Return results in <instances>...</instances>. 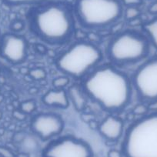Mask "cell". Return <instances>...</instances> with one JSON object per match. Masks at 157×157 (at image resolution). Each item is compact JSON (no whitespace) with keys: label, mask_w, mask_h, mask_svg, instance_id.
<instances>
[{"label":"cell","mask_w":157,"mask_h":157,"mask_svg":"<svg viewBox=\"0 0 157 157\" xmlns=\"http://www.w3.org/2000/svg\"><path fill=\"white\" fill-rule=\"evenodd\" d=\"M29 154L25 153V152H21L20 153L16 155V157H29Z\"/></svg>","instance_id":"obj_28"},{"label":"cell","mask_w":157,"mask_h":157,"mask_svg":"<svg viewBox=\"0 0 157 157\" xmlns=\"http://www.w3.org/2000/svg\"><path fill=\"white\" fill-rule=\"evenodd\" d=\"M29 75L35 80H43V79L46 78L47 73L44 69L36 68V69H31L29 72Z\"/></svg>","instance_id":"obj_19"},{"label":"cell","mask_w":157,"mask_h":157,"mask_svg":"<svg viewBox=\"0 0 157 157\" xmlns=\"http://www.w3.org/2000/svg\"><path fill=\"white\" fill-rule=\"evenodd\" d=\"M2 1L9 6H22L41 4L49 2L50 0H2Z\"/></svg>","instance_id":"obj_15"},{"label":"cell","mask_w":157,"mask_h":157,"mask_svg":"<svg viewBox=\"0 0 157 157\" xmlns=\"http://www.w3.org/2000/svg\"><path fill=\"white\" fill-rule=\"evenodd\" d=\"M85 93L111 113L124 109L129 103L132 85L128 75L113 65L98 66L86 76Z\"/></svg>","instance_id":"obj_1"},{"label":"cell","mask_w":157,"mask_h":157,"mask_svg":"<svg viewBox=\"0 0 157 157\" xmlns=\"http://www.w3.org/2000/svg\"><path fill=\"white\" fill-rule=\"evenodd\" d=\"M0 157H16V155L10 148L0 146Z\"/></svg>","instance_id":"obj_21"},{"label":"cell","mask_w":157,"mask_h":157,"mask_svg":"<svg viewBox=\"0 0 157 157\" xmlns=\"http://www.w3.org/2000/svg\"><path fill=\"white\" fill-rule=\"evenodd\" d=\"M2 101H3V96L0 95V103H1V102H2Z\"/></svg>","instance_id":"obj_29"},{"label":"cell","mask_w":157,"mask_h":157,"mask_svg":"<svg viewBox=\"0 0 157 157\" xmlns=\"http://www.w3.org/2000/svg\"><path fill=\"white\" fill-rule=\"evenodd\" d=\"M43 157H93L87 143L73 136H63L53 140L43 149Z\"/></svg>","instance_id":"obj_8"},{"label":"cell","mask_w":157,"mask_h":157,"mask_svg":"<svg viewBox=\"0 0 157 157\" xmlns=\"http://www.w3.org/2000/svg\"><path fill=\"white\" fill-rule=\"evenodd\" d=\"M102 59L101 49L86 41H78L62 52L56 59L57 68L63 73L75 78L86 76Z\"/></svg>","instance_id":"obj_4"},{"label":"cell","mask_w":157,"mask_h":157,"mask_svg":"<svg viewBox=\"0 0 157 157\" xmlns=\"http://www.w3.org/2000/svg\"><path fill=\"white\" fill-rule=\"evenodd\" d=\"M2 113L1 112V110H0V119L2 118Z\"/></svg>","instance_id":"obj_30"},{"label":"cell","mask_w":157,"mask_h":157,"mask_svg":"<svg viewBox=\"0 0 157 157\" xmlns=\"http://www.w3.org/2000/svg\"><path fill=\"white\" fill-rule=\"evenodd\" d=\"M36 136L25 135L22 141L19 143L22 152L25 153H33L36 152L39 149V143L36 139Z\"/></svg>","instance_id":"obj_13"},{"label":"cell","mask_w":157,"mask_h":157,"mask_svg":"<svg viewBox=\"0 0 157 157\" xmlns=\"http://www.w3.org/2000/svg\"><path fill=\"white\" fill-rule=\"evenodd\" d=\"M0 17H1V13H0Z\"/></svg>","instance_id":"obj_32"},{"label":"cell","mask_w":157,"mask_h":157,"mask_svg":"<svg viewBox=\"0 0 157 157\" xmlns=\"http://www.w3.org/2000/svg\"><path fill=\"white\" fill-rule=\"evenodd\" d=\"M148 11L152 15H157V1L152 2L148 8Z\"/></svg>","instance_id":"obj_26"},{"label":"cell","mask_w":157,"mask_h":157,"mask_svg":"<svg viewBox=\"0 0 157 157\" xmlns=\"http://www.w3.org/2000/svg\"><path fill=\"white\" fill-rule=\"evenodd\" d=\"M0 54L10 63H23L28 55V42L19 35L6 33L0 39Z\"/></svg>","instance_id":"obj_10"},{"label":"cell","mask_w":157,"mask_h":157,"mask_svg":"<svg viewBox=\"0 0 157 157\" xmlns=\"http://www.w3.org/2000/svg\"><path fill=\"white\" fill-rule=\"evenodd\" d=\"M13 116L18 120H25V118H26V114L22 113L20 109L15 110V111L13 112Z\"/></svg>","instance_id":"obj_25"},{"label":"cell","mask_w":157,"mask_h":157,"mask_svg":"<svg viewBox=\"0 0 157 157\" xmlns=\"http://www.w3.org/2000/svg\"><path fill=\"white\" fill-rule=\"evenodd\" d=\"M120 0H75L74 16L86 29H103L113 25L123 16Z\"/></svg>","instance_id":"obj_5"},{"label":"cell","mask_w":157,"mask_h":157,"mask_svg":"<svg viewBox=\"0 0 157 157\" xmlns=\"http://www.w3.org/2000/svg\"><path fill=\"white\" fill-rule=\"evenodd\" d=\"M132 83L140 99L146 101L157 99V57L145 62L136 71Z\"/></svg>","instance_id":"obj_7"},{"label":"cell","mask_w":157,"mask_h":157,"mask_svg":"<svg viewBox=\"0 0 157 157\" xmlns=\"http://www.w3.org/2000/svg\"><path fill=\"white\" fill-rule=\"evenodd\" d=\"M24 27H25L24 22H22V20H19V19L13 21L11 23V25H10V29H11L12 31L16 32V33L21 32L22 30H23Z\"/></svg>","instance_id":"obj_20"},{"label":"cell","mask_w":157,"mask_h":157,"mask_svg":"<svg viewBox=\"0 0 157 157\" xmlns=\"http://www.w3.org/2000/svg\"><path fill=\"white\" fill-rule=\"evenodd\" d=\"M148 109H149V108L146 105H144V104H140V105H137L133 109V113L136 115H138V116H143L147 114Z\"/></svg>","instance_id":"obj_22"},{"label":"cell","mask_w":157,"mask_h":157,"mask_svg":"<svg viewBox=\"0 0 157 157\" xmlns=\"http://www.w3.org/2000/svg\"><path fill=\"white\" fill-rule=\"evenodd\" d=\"M63 129L64 121L61 116L54 113H40L35 116L31 122L33 134L43 141L59 135Z\"/></svg>","instance_id":"obj_9"},{"label":"cell","mask_w":157,"mask_h":157,"mask_svg":"<svg viewBox=\"0 0 157 157\" xmlns=\"http://www.w3.org/2000/svg\"><path fill=\"white\" fill-rule=\"evenodd\" d=\"M70 82L69 76L63 75V76H59L54 78L52 81V85L55 89H59V90H65L66 86Z\"/></svg>","instance_id":"obj_17"},{"label":"cell","mask_w":157,"mask_h":157,"mask_svg":"<svg viewBox=\"0 0 157 157\" xmlns=\"http://www.w3.org/2000/svg\"><path fill=\"white\" fill-rule=\"evenodd\" d=\"M1 38H2V36H1V32H0V39H1Z\"/></svg>","instance_id":"obj_31"},{"label":"cell","mask_w":157,"mask_h":157,"mask_svg":"<svg viewBox=\"0 0 157 157\" xmlns=\"http://www.w3.org/2000/svg\"><path fill=\"white\" fill-rule=\"evenodd\" d=\"M143 29L150 43L157 49V17L145 23Z\"/></svg>","instance_id":"obj_14"},{"label":"cell","mask_w":157,"mask_h":157,"mask_svg":"<svg viewBox=\"0 0 157 157\" xmlns=\"http://www.w3.org/2000/svg\"><path fill=\"white\" fill-rule=\"evenodd\" d=\"M123 6H139L143 3V0H120Z\"/></svg>","instance_id":"obj_23"},{"label":"cell","mask_w":157,"mask_h":157,"mask_svg":"<svg viewBox=\"0 0 157 157\" xmlns=\"http://www.w3.org/2000/svg\"><path fill=\"white\" fill-rule=\"evenodd\" d=\"M140 10L138 6H128L124 11V16L127 20L132 21L133 19H137L140 16Z\"/></svg>","instance_id":"obj_16"},{"label":"cell","mask_w":157,"mask_h":157,"mask_svg":"<svg viewBox=\"0 0 157 157\" xmlns=\"http://www.w3.org/2000/svg\"><path fill=\"white\" fill-rule=\"evenodd\" d=\"M100 135L109 141H117L124 132V122L119 116L109 115L99 126Z\"/></svg>","instance_id":"obj_11"},{"label":"cell","mask_w":157,"mask_h":157,"mask_svg":"<svg viewBox=\"0 0 157 157\" xmlns=\"http://www.w3.org/2000/svg\"><path fill=\"white\" fill-rule=\"evenodd\" d=\"M121 151L126 157H157V113L141 116L129 126Z\"/></svg>","instance_id":"obj_3"},{"label":"cell","mask_w":157,"mask_h":157,"mask_svg":"<svg viewBox=\"0 0 157 157\" xmlns=\"http://www.w3.org/2000/svg\"><path fill=\"white\" fill-rule=\"evenodd\" d=\"M149 52V39L133 30H125L116 35L106 49L108 59L116 65L137 63L146 58Z\"/></svg>","instance_id":"obj_6"},{"label":"cell","mask_w":157,"mask_h":157,"mask_svg":"<svg viewBox=\"0 0 157 157\" xmlns=\"http://www.w3.org/2000/svg\"><path fill=\"white\" fill-rule=\"evenodd\" d=\"M72 10L60 2H50L32 12L29 25L39 39L50 45H61L71 39L75 29Z\"/></svg>","instance_id":"obj_2"},{"label":"cell","mask_w":157,"mask_h":157,"mask_svg":"<svg viewBox=\"0 0 157 157\" xmlns=\"http://www.w3.org/2000/svg\"><path fill=\"white\" fill-rule=\"evenodd\" d=\"M151 103L149 104V105L148 106V108L152 110H156L157 111V99L156 100H154L150 102Z\"/></svg>","instance_id":"obj_27"},{"label":"cell","mask_w":157,"mask_h":157,"mask_svg":"<svg viewBox=\"0 0 157 157\" xmlns=\"http://www.w3.org/2000/svg\"><path fill=\"white\" fill-rule=\"evenodd\" d=\"M43 102L48 106L66 109L69 105V94L66 90L54 88L43 96Z\"/></svg>","instance_id":"obj_12"},{"label":"cell","mask_w":157,"mask_h":157,"mask_svg":"<svg viewBox=\"0 0 157 157\" xmlns=\"http://www.w3.org/2000/svg\"><path fill=\"white\" fill-rule=\"evenodd\" d=\"M108 157H126L121 150L111 149L108 152Z\"/></svg>","instance_id":"obj_24"},{"label":"cell","mask_w":157,"mask_h":157,"mask_svg":"<svg viewBox=\"0 0 157 157\" xmlns=\"http://www.w3.org/2000/svg\"><path fill=\"white\" fill-rule=\"evenodd\" d=\"M19 109L25 114H31L36 109V104L33 100H26L20 104Z\"/></svg>","instance_id":"obj_18"}]
</instances>
